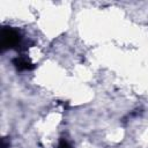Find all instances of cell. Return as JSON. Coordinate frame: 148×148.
I'll return each instance as SVG.
<instances>
[{
  "label": "cell",
  "instance_id": "7a4b0ae2",
  "mask_svg": "<svg viewBox=\"0 0 148 148\" xmlns=\"http://www.w3.org/2000/svg\"><path fill=\"white\" fill-rule=\"evenodd\" d=\"M13 64L18 71H30L35 68V65L27 57H23V56H20L13 59Z\"/></svg>",
  "mask_w": 148,
  "mask_h": 148
},
{
  "label": "cell",
  "instance_id": "6da1fadb",
  "mask_svg": "<svg viewBox=\"0 0 148 148\" xmlns=\"http://www.w3.org/2000/svg\"><path fill=\"white\" fill-rule=\"evenodd\" d=\"M23 45V38L21 32L12 27H3L1 29V50L21 49Z\"/></svg>",
  "mask_w": 148,
  "mask_h": 148
},
{
  "label": "cell",
  "instance_id": "277c9868",
  "mask_svg": "<svg viewBox=\"0 0 148 148\" xmlns=\"http://www.w3.org/2000/svg\"><path fill=\"white\" fill-rule=\"evenodd\" d=\"M7 147H8L7 141H6V139H3V140H2V148H7Z\"/></svg>",
  "mask_w": 148,
  "mask_h": 148
},
{
  "label": "cell",
  "instance_id": "3957f363",
  "mask_svg": "<svg viewBox=\"0 0 148 148\" xmlns=\"http://www.w3.org/2000/svg\"><path fill=\"white\" fill-rule=\"evenodd\" d=\"M58 148H72V147H71V145L68 143V141H66L65 139H61L60 142H59Z\"/></svg>",
  "mask_w": 148,
  "mask_h": 148
}]
</instances>
